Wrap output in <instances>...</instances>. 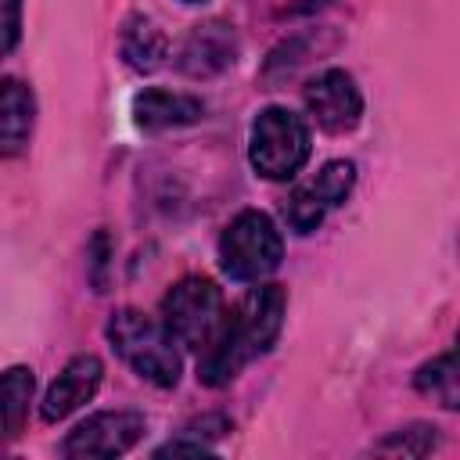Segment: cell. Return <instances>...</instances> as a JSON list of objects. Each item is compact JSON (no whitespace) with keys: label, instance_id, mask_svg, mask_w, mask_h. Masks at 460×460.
Instances as JSON below:
<instances>
[{"label":"cell","instance_id":"1","mask_svg":"<svg viewBox=\"0 0 460 460\" xmlns=\"http://www.w3.org/2000/svg\"><path fill=\"white\" fill-rule=\"evenodd\" d=\"M284 305H288L284 288L259 280V288H252L230 313H223V323H219L212 345L201 352L198 381L208 388H223L252 359L270 352L284 327Z\"/></svg>","mask_w":460,"mask_h":460},{"label":"cell","instance_id":"2","mask_svg":"<svg viewBox=\"0 0 460 460\" xmlns=\"http://www.w3.org/2000/svg\"><path fill=\"white\" fill-rule=\"evenodd\" d=\"M108 341L119 359L155 388H172L180 381V352L162 320L140 309H115L108 320Z\"/></svg>","mask_w":460,"mask_h":460},{"label":"cell","instance_id":"3","mask_svg":"<svg viewBox=\"0 0 460 460\" xmlns=\"http://www.w3.org/2000/svg\"><path fill=\"white\" fill-rule=\"evenodd\" d=\"M313 151L309 122L291 108L270 104L252 119L248 129V162L266 180H291Z\"/></svg>","mask_w":460,"mask_h":460},{"label":"cell","instance_id":"4","mask_svg":"<svg viewBox=\"0 0 460 460\" xmlns=\"http://www.w3.org/2000/svg\"><path fill=\"white\" fill-rule=\"evenodd\" d=\"M280 259H284V237L277 223L259 208L237 212L219 234V266L237 284L266 280L280 266Z\"/></svg>","mask_w":460,"mask_h":460},{"label":"cell","instance_id":"5","mask_svg":"<svg viewBox=\"0 0 460 460\" xmlns=\"http://www.w3.org/2000/svg\"><path fill=\"white\" fill-rule=\"evenodd\" d=\"M162 327L187 352H205L223 323V291L208 277H183L162 295Z\"/></svg>","mask_w":460,"mask_h":460},{"label":"cell","instance_id":"6","mask_svg":"<svg viewBox=\"0 0 460 460\" xmlns=\"http://www.w3.org/2000/svg\"><path fill=\"white\" fill-rule=\"evenodd\" d=\"M352 183H356V165L349 158H334V162L320 165L309 180L295 183V190L288 194V201H284L288 226L298 237L313 234L327 219V212L338 208L352 194Z\"/></svg>","mask_w":460,"mask_h":460},{"label":"cell","instance_id":"7","mask_svg":"<svg viewBox=\"0 0 460 460\" xmlns=\"http://www.w3.org/2000/svg\"><path fill=\"white\" fill-rule=\"evenodd\" d=\"M140 438H144V413H137V410H101V413H90L86 420H79L65 435L61 453L72 456V460H86V456L108 460V456L129 453Z\"/></svg>","mask_w":460,"mask_h":460},{"label":"cell","instance_id":"8","mask_svg":"<svg viewBox=\"0 0 460 460\" xmlns=\"http://www.w3.org/2000/svg\"><path fill=\"white\" fill-rule=\"evenodd\" d=\"M305 108L313 115V122L323 133H349L359 126L363 119V93L356 86V79L345 68H327L316 79H309V86L302 90Z\"/></svg>","mask_w":460,"mask_h":460},{"label":"cell","instance_id":"9","mask_svg":"<svg viewBox=\"0 0 460 460\" xmlns=\"http://www.w3.org/2000/svg\"><path fill=\"white\" fill-rule=\"evenodd\" d=\"M237 61V32L223 18L198 22L176 50V72L187 79H212Z\"/></svg>","mask_w":460,"mask_h":460},{"label":"cell","instance_id":"10","mask_svg":"<svg viewBox=\"0 0 460 460\" xmlns=\"http://www.w3.org/2000/svg\"><path fill=\"white\" fill-rule=\"evenodd\" d=\"M101 377H104V367H101V359H97L93 352L72 356V359L61 367V374L50 381V388H47V395H43V402H40V417H43L47 424L65 420L68 413H75L83 402H90V399L97 395Z\"/></svg>","mask_w":460,"mask_h":460},{"label":"cell","instance_id":"11","mask_svg":"<svg viewBox=\"0 0 460 460\" xmlns=\"http://www.w3.org/2000/svg\"><path fill=\"white\" fill-rule=\"evenodd\" d=\"M205 115V104L190 93H180V90H162V86H151V90H140L133 97V122L144 129V133H162V129H180V126H190Z\"/></svg>","mask_w":460,"mask_h":460},{"label":"cell","instance_id":"12","mask_svg":"<svg viewBox=\"0 0 460 460\" xmlns=\"http://www.w3.org/2000/svg\"><path fill=\"white\" fill-rule=\"evenodd\" d=\"M36 122V97L29 83L14 75H0V158H14L25 151Z\"/></svg>","mask_w":460,"mask_h":460},{"label":"cell","instance_id":"13","mask_svg":"<svg viewBox=\"0 0 460 460\" xmlns=\"http://www.w3.org/2000/svg\"><path fill=\"white\" fill-rule=\"evenodd\" d=\"M119 54L133 72H155L169 58V36L165 29L147 14H129L119 32Z\"/></svg>","mask_w":460,"mask_h":460},{"label":"cell","instance_id":"14","mask_svg":"<svg viewBox=\"0 0 460 460\" xmlns=\"http://www.w3.org/2000/svg\"><path fill=\"white\" fill-rule=\"evenodd\" d=\"M36 377L29 367H7L0 370V442H11L22 435L32 406Z\"/></svg>","mask_w":460,"mask_h":460},{"label":"cell","instance_id":"15","mask_svg":"<svg viewBox=\"0 0 460 460\" xmlns=\"http://www.w3.org/2000/svg\"><path fill=\"white\" fill-rule=\"evenodd\" d=\"M413 388L420 395H431L442 410H456L460 406V381H456V356H453V349H446L442 356H435L424 367H417Z\"/></svg>","mask_w":460,"mask_h":460},{"label":"cell","instance_id":"16","mask_svg":"<svg viewBox=\"0 0 460 460\" xmlns=\"http://www.w3.org/2000/svg\"><path fill=\"white\" fill-rule=\"evenodd\" d=\"M313 50H320V40H316L313 32H295V36H288L284 43H277V47L270 50V58H266V65H262V83H266V86L288 83V79L313 58Z\"/></svg>","mask_w":460,"mask_h":460},{"label":"cell","instance_id":"17","mask_svg":"<svg viewBox=\"0 0 460 460\" xmlns=\"http://www.w3.org/2000/svg\"><path fill=\"white\" fill-rule=\"evenodd\" d=\"M431 449H438V428L435 424H406V428H395L388 431L381 442H374V453H392V456H428Z\"/></svg>","mask_w":460,"mask_h":460},{"label":"cell","instance_id":"18","mask_svg":"<svg viewBox=\"0 0 460 460\" xmlns=\"http://www.w3.org/2000/svg\"><path fill=\"white\" fill-rule=\"evenodd\" d=\"M22 40V0H0V61Z\"/></svg>","mask_w":460,"mask_h":460},{"label":"cell","instance_id":"19","mask_svg":"<svg viewBox=\"0 0 460 460\" xmlns=\"http://www.w3.org/2000/svg\"><path fill=\"white\" fill-rule=\"evenodd\" d=\"M108 255H111V241H108L104 230H97L93 241H90V280H93V291L108 288Z\"/></svg>","mask_w":460,"mask_h":460},{"label":"cell","instance_id":"20","mask_svg":"<svg viewBox=\"0 0 460 460\" xmlns=\"http://www.w3.org/2000/svg\"><path fill=\"white\" fill-rule=\"evenodd\" d=\"M230 428H234V424H230L223 413H205V417L190 420V424L183 428V435H187V438H201V442H205L208 435H226Z\"/></svg>","mask_w":460,"mask_h":460},{"label":"cell","instance_id":"21","mask_svg":"<svg viewBox=\"0 0 460 460\" xmlns=\"http://www.w3.org/2000/svg\"><path fill=\"white\" fill-rule=\"evenodd\" d=\"M183 4H201V0H183Z\"/></svg>","mask_w":460,"mask_h":460}]
</instances>
